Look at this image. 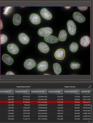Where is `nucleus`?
I'll return each mask as SVG.
<instances>
[{
	"mask_svg": "<svg viewBox=\"0 0 93 123\" xmlns=\"http://www.w3.org/2000/svg\"><path fill=\"white\" fill-rule=\"evenodd\" d=\"M79 46L77 43L73 42L70 46L69 49L73 53H75L78 50Z\"/></svg>",
	"mask_w": 93,
	"mask_h": 123,
	"instance_id": "18",
	"label": "nucleus"
},
{
	"mask_svg": "<svg viewBox=\"0 0 93 123\" xmlns=\"http://www.w3.org/2000/svg\"><path fill=\"white\" fill-rule=\"evenodd\" d=\"M65 7V8H66V9H69V8H70V7Z\"/></svg>",
	"mask_w": 93,
	"mask_h": 123,
	"instance_id": "24",
	"label": "nucleus"
},
{
	"mask_svg": "<svg viewBox=\"0 0 93 123\" xmlns=\"http://www.w3.org/2000/svg\"><path fill=\"white\" fill-rule=\"evenodd\" d=\"M53 68H54L55 74L57 75L59 74L62 71V69H61L60 65L57 63L54 64Z\"/></svg>",
	"mask_w": 93,
	"mask_h": 123,
	"instance_id": "17",
	"label": "nucleus"
},
{
	"mask_svg": "<svg viewBox=\"0 0 93 123\" xmlns=\"http://www.w3.org/2000/svg\"><path fill=\"white\" fill-rule=\"evenodd\" d=\"M6 74V75H15L14 74L13 72H12V71H9V72H7Z\"/></svg>",
	"mask_w": 93,
	"mask_h": 123,
	"instance_id": "23",
	"label": "nucleus"
},
{
	"mask_svg": "<svg viewBox=\"0 0 93 123\" xmlns=\"http://www.w3.org/2000/svg\"><path fill=\"white\" fill-rule=\"evenodd\" d=\"M73 16L74 20L80 23H82L85 21L84 17L79 12H75L74 13Z\"/></svg>",
	"mask_w": 93,
	"mask_h": 123,
	"instance_id": "12",
	"label": "nucleus"
},
{
	"mask_svg": "<svg viewBox=\"0 0 93 123\" xmlns=\"http://www.w3.org/2000/svg\"><path fill=\"white\" fill-rule=\"evenodd\" d=\"M7 49L8 51L12 54L16 55L19 52V49L17 46L14 44H10L7 46Z\"/></svg>",
	"mask_w": 93,
	"mask_h": 123,
	"instance_id": "6",
	"label": "nucleus"
},
{
	"mask_svg": "<svg viewBox=\"0 0 93 123\" xmlns=\"http://www.w3.org/2000/svg\"><path fill=\"white\" fill-rule=\"evenodd\" d=\"M39 49L41 53L46 54L50 51V48L47 44L44 42H41L38 45Z\"/></svg>",
	"mask_w": 93,
	"mask_h": 123,
	"instance_id": "9",
	"label": "nucleus"
},
{
	"mask_svg": "<svg viewBox=\"0 0 93 123\" xmlns=\"http://www.w3.org/2000/svg\"><path fill=\"white\" fill-rule=\"evenodd\" d=\"M8 38L6 35L1 34L0 35V43L1 44H5L7 42Z\"/></svg>",
	"mask_w": 93,
	"mask_h": 123,
	"instance_id": "20",
	"label": "nucleus"
},
{
	"mask_svg": "<svg viewBox=\"0 0 93 123\" xmlns=\"http://www.w3.org/2000/svg\"><path fill=\"white\" fill-rule=\"evenodd\" d=\"M53 32V30L51 28L46 27L39 29L38 34L40 36L45 37L50 36Z\"/></svg>",
	"mask_w": 93,
	"mask_h": 123,
	"instance_id": "1",
	"label": "nucleus"
},
{
	"mask_svg": "<svg viewBox=\"0 0 93 123\" xmlns=\"http://www.w3.org/2000/svg\"><path fill=\"white\" fill-rule=\"evenodd\" d=\"M67 27L69 33L71 35L75 34L76 32V26L73 21L70 20L67 23Z\"/></svg>",
	"mask_w": 93,
	"mask_h": 123,
	"instance_id": "2",
	"label": "nucleus"
},
{
	"mask_svg": "<svg viewBox=\"0 0 93 123\" xmlns=\"http://www.w3.org/2000/svg\"><path fill=\"white\" fill-rule=\"evenodd\" d=\"M14 7L12 6H7L4 9V12L3 14L5 15H8L11 14L13 11Z\"/></svg>",
	"mask_w": 93,
	"mask_h": 123,
	"instance_id": "19",
	"label": "nucleus"
},
{
	"mask_svg": "<svg viewBox=\"0 0 93 123\" xmlns=\"http://www.w3.org/2000/svg\"><path fill=\"white\" fill-rule=\"evenodd\" d=\"M65 51L63 49H59L55 53V56L57 59L62 60L65 56Z\"/></svg>",
	"mask_w": 93,
	"mask_h": 123,
	"instance_id": "7",
	"label": "nucleus"
},
{
	"mask_svg": "<svg viewBox=\"0 0 93 123\" xmlns=\"http://www.w3.org/2000/svg\"><path fill=\"white\" fill-rule=\"evenodd\" d=\"M78 8L81 11H84L88 9V6H78Z\"/></svg>",
	"mask_w": 93,
	"mask_h": 123,
	"instance_id": "22",
	"label": "nucleus"
},
{
	"mask_svg": "<svg viewBox=\"0 0 93 123\" xmlns=\"http://www.w3.org/2000/svg\"><path fill=\"white\" fill-rule=\"evenodd\" d=\"M90 39L89 37L85 36L83 37L80 40V43L82 46L84 47H87L90 44Z\"/></svg>",
	"mask_w": 93,
	"mask_h": 123,
	"instance_id": "10",
	"label": "nucleus"
},
{
	"mask_svg": "<svg viewBox=\"0 0 93 123\" xmlns=\"http://www.w3.org/2000/svg\"><path fill=\"white\" fill-rule=\"evenodd\" d=\"M40 14L42 17L46 20H50L52 19V14L46 8H43L41 10Z\"/></svg>",
	"mask_w": 93,
	"mask_h": 123,
	"instance_id": "5",
	"label": "nucleus"
},
{
	"mask_svg": "<svg viewBox=\"0 0 93 123\" xmlns=\"http://www.w3.org/2000/svg\"><path fill=\"white\" fill-rule=\"evenodd\" d=\"M30 20L31 23L35 25H38L41 21L40 17L38 15L35 13L31 14L30 16Z\"/></svg>",
	"mask_w": 93,
	"mask_h": 123,
	"instance_id": "4",
	"label": "nucleus"
},
{
	"mask_svg": "<svg viewBox=\"0 0 93 123\" xmlns=\"http://www.w3.org/2000/svg\"><path fill=\"white\" fill-rule=\"evenodd\" d=\"M67 34L64 30L61 31L59 36V40L60 41H65L67 39Z\"/></svg>",
	"mask_w": 93,
	"mask_h": 123,
	"instance_id": "16",
	"label": "nucleus"
},
{
	"mask_svg": "<svg viewBox=\"0 0 93 123\" xmlns=\"http://www.w3.org/2000/svg\"><path fill=\"white\" fill-rule=\"evenodd\" d=\"M37 69L40 71L43 72L48 69V63L47 62L43 61L38 64L37 66Z\"/></svg>",
	"mask_w": 93,
	"mask_h": 123,
	"instance_id": "11",
	"label": "nucleus"
},
{
	"mask_svg": "<svg viewBox=\"0 0 93 123\" xmlns=\"http://www.w3.org/2000/svg\"><path fill=\"white\" fill-rule=\"evenodd\" d=\"M44 39L45 42L50 43H57L59 40L58 39L57 37L53 36H49L45 37H44Z\"/></svg>",
	"mask_w": 93,
	"mask_h": 123,
	"instance_id": "14",
	"label": "nucleus"
},
{
	"mask_svg": "<svg viewBox=\"0 0 93 123\" xmlns=\"http://www.w3.org/2000/svg\"><path fill=\"white\" fill-rule=\"evenodd\" d=\"M70 67L73 69H75L79 68L80 67L79 64L77 63H72L70 64Z\"/></svg>",
	"mask_w": 93,
	"mask_h": 123,
	"instance_id": "21",
	"label": "nucleus"
},
{
	"mask_svg": "<svg viewBox=\"0 0 93 123\" xmlns=\"http://www.w3.org/2000/svg\"><path fill=\"white\" fill-rule=\"evenodd\" d=\"M2 60L5 63L9 65H11L14 62L13 59L7 54H4L2 55Z\"/></svg>",
	"mask_w": 93,
	"mask_h": 123,
	"instance_id": "13",
	"label": "nucleus"
},
{
	"mask_svg": "<svg viewBox=\"0 0 93 123\" xmlns=\"http://www.w3.org/2000/svg\"><path fill=\"white\" fill-rule=\"evenodd\" d=\"M19 41L23 44H27L30 42V38L27 35L24 33H21L18 36Z\"/></svg>",
	"mask_w": 93,
	"mask_h": 123,
	"instance_id": "8",
	"label": "nucleus"
},
{
	"mask_svg": "<svg viewBox=\"0 0 93 123\" xmlns=\"http://www.w3.org/2000/svg\"><path fill=\"white\" fill-rule=\"evenodd\" d=\"M21 17L19 15L15 14L14 15L13 18V23L15 25H18L21 22Z\"/></svg>",
	"mask_w": 93,
	"mask_h": 123,
	"instance_id": "15",
	"label": "nucleus"
},
{
	"mask_svg": "<svg viewBox=\"0 0 93 123\" xmlns=\"http://www.w3.org/2000/svg\"><path fill=\"white\" fill-rule=\"evenodd\" d=\"M24 66L26 69L28 70H31L36 66V63L32 59H28L25 62Z\"/></svg>",
	"mask_w": 93,
	"mask_h": 123,
	"instance_id": "3",
	"label": "nucleus"
}]
</instances>
